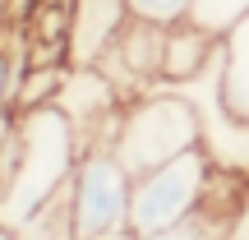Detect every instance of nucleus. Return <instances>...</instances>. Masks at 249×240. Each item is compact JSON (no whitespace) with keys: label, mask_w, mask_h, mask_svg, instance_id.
Listing matches in <instances>:
<instances>
[{"label":"nucleus","mask_w":249,"mask_h":240,"mask_svg":"<svg viewBox=\"0 0 249 240\" xmlns=\"http://www.w3.org/2000/svg\"><path fill=\"white\" fill-rule=\"evenodd\" d=\"M83 157V134L79 125L65 116L55 102L28 107L18 125L0 139V176H5V194H0V222L18 226L28 213L46 203V199L65 194L74 180V166Z\"/></svg>","instance_id":"obj_1"},{"label":"nucleus","mask_w":249,"mask_h":240,"mask_svg":"<svg viewBox=\"0 0 249 240\" xmlns=\"http://www.w3.org/2000/svg\"><path fill=\"white\" fill-rule=\"evenodd\" d=\"M116 157L129 166V176L161 166L180 152L198 148V107L185 88H148L120 107V125L111 139Z\"/></svg>","instance_id":"obj_2"},{"label":"nucleus","mask_w":249,"mask_h":240,"mask_svg":"<svg viewBox=\"0 0 249 240\" xmlns=\"http://www.w3.org/2000/svg\"><path fill=\"white\" fill-rule=\"evenodd\" d=\"M217 166L203 148H189L180 157L161 162V166L134 176V194H129V236L143 240V236H157L166 226L185 222L203 208L208 199V185H213Z\"/></svg>","instance_id":"obj_3"},{"label":"nucleus","mask_w":249,"mask_h":240,"mask_svg":"<svg viewBox=\"0 0 249 240\" xmlns=\"http://www.w3.org/2000/svg\"><path fill=\"white\" fill-rule=\"evenodd\" d=\"M129 194L134 176L116 157L111 143H88L70 180V217L74 240H111L129 236Z\"/></svg>","instance_id":"obj_4"},{"label":"nucleus","mask_w":249,"mask_h":240,"mask_svg":"<svg viewBox=\"0 0 249 240\" xmlns=\"http://www.w3.org/2000/svg\"><path fill=\"white\" fill-rule=\"evenodd\" d=\"M161 60H166V28L148 23V18H129L124 33L102 51L97 70L129 102V97H139L148 88H161Z\"/></svg>","instance_id":"obj_5"},{"label":"nucleus","mask_w":249,"mask_h":240,"mask_svg":"<svg viewBox=\"0 0 249 240\" xmlns=\"http://www.w3.org/2000/svg\"><path fill=\"white\" fill-rule=\"evenodd\" d=\"M70 28H65V55L74 70L97 65L102 51L124 33V23L134 18L129 0H70Z\"/></svg>","instance_id":"obj_6"},{"label":"nucleus","mask_w":249,"mask_h":240,"mask_svg":"<svg viewBox=\"0 0 249 240\" xmlns=\"http://www.w3.org/2000/svg\"><path fill=\"white\" fill-rule=\"evenodd\" d=\"M217 51H222V37H213L198 23H176L166 28V60H161V83L166 88H189L194 79H203L217 65Z\"/></svg>","instance_id":"obj_7"},{"label":"nucleus","mask_w":249,"mask_h":240,"mask_svg":"<svg viewBox=\"0 0 249 240\" xmlns=\"http://www.w3.org/2000/svg\"><path fill=\"white\" fill-rule=\"evenodd\" d=\"M217 88H222L226 107L249 120V18H240L222 37V51H217Z\"/></svg>","instance_id":"obj_8"},{"label":"nucleus","mask_w":249,"mask_h":240,"mask_svg":"<svg viewBox=\"0 0 249 240\" xmlns=\"http://www.w3.org/2000/svg\"><path fill=\"white\" fill-rule=\"evenodd\" d=\"M23 240H74V217H70V189L55 199H46L37 213H28L14 226Z\"/></svg>","instance_id":"obj_9"},{"label":"nucleus","mask_w":249,"mask_h":240,"mask_svg":"<svg viewBox=\"0 0 249 240\" xmlns=\"http://www.w3.org/2000/svg\"><path fill=\"white\" fill-rule=\"evenodd\" d=\"M240 18H249V0H194L189 9V23L208 28L213 37H226Z\"/></svg>","instance_id":"obj_10"},{"label":"nucleus","mask_w":249,"mask_h":240,"mask_svg":"<svg viewBox=\"0 0 249 240\" xmlns=\"http://www.w3.org/2000/svg\"><path fill=\"white\" fill-rule=\"evenodd\" d=\"M143 240H226V222H217L208 208H198L194 217H185V222L166 226L157 236H143Z\"/></svg>","instance_id":"obj_11"},{"label":"nucleus","mask_w":249,"mask_h":240,"mask_svg":"<svg viewBox=\"0 0 249 240\" xmlns=\"http://www.w3.org/2000/svg\"><path fill=\"white\" fill-rule=\"evenodd\" d=\"M134 18H148V23H161V28H176L189 18L194 0H129Z\"/></svg>","instance_id":"obj_12"},{"label":"nucleus","mask_w":249,"mask_h":240,"mask_svg":"<svg viewBox=\"0 0 249 240\" xmlns=\"http://www.w3.org/2000/svg\"><path fill=\"white\" fill-rule=\"evenodd\" d=\"M226 240H249V185H245V194H240V208H235L231 226H226Z\"/></svg>","instance_id":"obj_13"},{"label":"nucleus","mask_w":249,"mask_h":240,"mask_svg":"<svg viewBox=\"0 0 249 240\" xmlns=\"http://www.w3.org/2000/svg\"><path fill=\"white\" fill-rule=\"evenodd\" d=\"M0 240H23V236H18V231H14L9 222H0Z\"/></svg>","instance_id":"obj_14"},{"label":"nucleus","mask_w":249,"mask_h":240,"mask_svg":"<svg viewBox=\"0 0 249 240\" xmlns=\"http://www.w3.org/2000/svg\"><path fill=\"white\" fill-rule=\"evenodd\" d=\"M111 240H134V236H111Z\"/></svg>","instance_id":"obj_15"},{"label":"nucleus","mask_w":249,"mask_h":240,"mask_svg":"<svg viewBox=\"0 0 249 240\" xmlns=\"http://www.w3.org/2000/svg\"><path fill=\"white\" fill-rule=\"evenodd\" d=\"M0 194H5V176H0Z\"/></svg>","instance_id":"obj_16"}]
</instances>
